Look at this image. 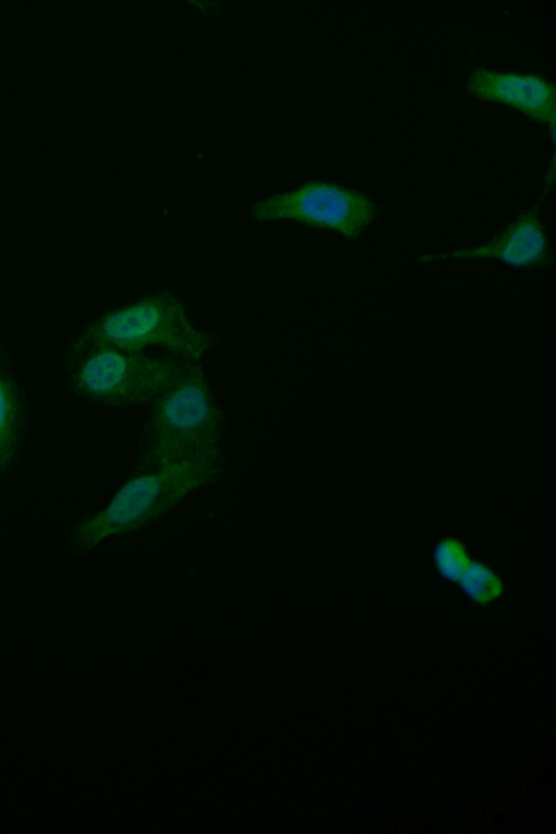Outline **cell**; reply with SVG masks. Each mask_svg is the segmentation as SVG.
I'll return each instance as SVG.
<instances>
[{
    "instance_id": "3957f363",
    "label": "cell",
    "mask_w": 556,
    "mask_h": 834,
    "mask_svg": "<svg viewBox=\"0 0 556 834\" xmlns=\"http://www.w3.org/2000/svg\"><path fill=\"white\" fill-rule=\"evenodd\" d=\"M149 404L144 468L178 460L222 462L223 415L201 362Z\"/></svg>"
},
{
    "instance_id": "277c9868",
    "label": "cell",
    "mask_w": 556,
    "mask_h": 834,
    "mask_svg": "<svg viewBox=\"0 0 556 834\" xmlns=\"http://www.w3.org/2000/svg\"><path fill=\"white\" fill-rule=\"evenodd\" d=\"M75 339L134 353L160 348L199 362L216 344V337L199 328L184 301L168 290L106 308Z\"/></svg>"
},
{
    "instance_id": "6da1fadb",
    "label": "cell",
    "mask_w": 556,
    "mask_h": 834,
    "mask_svg": "<svg viewBox=\"0 0 556 834\" xmlns=\"http://www.w3.org/2000/svg\"><path fill=\"white\" fill-rule=\"evenodd\" d=\"M199 362L165 353L126 352L74 339L63 366L76 397L109 408L150 403Z\"/></svg>"
},
{
    "instance_id": "9c48e42d",
    "label": "cell",
    "mask_w": 556,
    "mask_h": 834,
    "mask_svg": "<svg viewBox=\"0 0 556 834\" xmlns=\"http://www.w3.org/2000/svg\"><path fill=\"white\" fill-rule=\"evenodd\" d=\"M459 580L465 593L479 604H488L503 593V584L498 577L490 568L477 561L467 565Z\"/></svg>"
},
{
    "instance_id": "7a4b0ae2",
    "label": "cell",
    "mask_w": 556,
    "mask_h": 834,
    "mask_svg": "<svg viewBox=\"0 0 556 834\" xmlns=\"http://www.w3.org/2000/svg\"><path fill=\"white\" fill-rule=\"evenodd\" d=\"M222 462L178 460L147 468L127 481L109 504L75 528L72 546L89 552L105 540L127 535L159 521L188 495L208 485Z\"/></svg>"
},
{
    "instance_id": "30bf717a",
    "label": "cell",
    "mask_w": 556,
    "mask_h": 834,
    "mask_svg": "<svg viewBox=\"0 0 556 834\" xmlns=\"http://www.w3.org/2000/svg\"><path fill=\"white\" fill-rule=\"evenodd\" d=\"M434 559L440 572L452 581L459 580L468 565L465 548L453 539H446L438 545Z\"/></svg>"
},
{
    "instance_id": "ba28073f",
    "label": "cell",
    "mask_w": 556,
    "mask_h": 834,
    "mask_svg": "<svg viewBox=\"0 0 556 834\" xmlns=\"http://www.w3.org/2000/svg\"><path fill=\"white\" fill-rule=\"evenodd\" d=\"M29 407L9 352L0 344V483L18 464L27 438Z\"/></svg>"
},
{
    "instance_id": "5b68a950",
    "label": "cell",
    "mask_w": 556,
    "mask_h": 834,
    "mask_svg": "<svg viewBox=\"0 0 556 834\" xmlns=\"http://www.w3.org/2000/svg\"><path fill=\"white\" fill-rule=\"evenodd\" d=\"M258 222L293 220L356 240L380 217V206L364 192L323 179L266 197L250 207Z\"/></svg>"
},
{
    "instance_id": "52a82bcc",
    "label": "cell",
    "mask_w": 556,
    "mask_h": 834,
    "mask_svg": "<svg viewBox=\"0 0 556 834\" xmlns=\"http://www.w3.org/2000/svg\"><path fill=\"white\" fill-rule=\"evenodd\" d=\"M466 90L480 101L510 108L532 122L547 126L554 136L555 84L546 77L478 66L468 75Z\"/></svg>"
},
{
    "instance_id": "8992f818",
    "label": "cell",
    "mask_w": 556,
    "mask_h": 834,
    "mask_svg": "<svg viewBox=\"0 0 556 834\" xmlns=\"http://www.w3.org/2000/svg\"><path fill=\"white\" fill-rule=\"evenodd\" d=\"M541 198L521 212L485 242L448 252L428 253L418 257L420 263L447 260H494L522 269H536L553 264V251L547 230L540 217Z\"/></svg>"
}]
</instances>
